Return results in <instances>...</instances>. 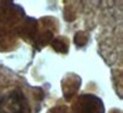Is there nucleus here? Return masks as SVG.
I'll return each instance as SVG.
<instances>
[{"label": "nucleus", "instance_id": "f257e3e1", "mask_svg": "<svg viewBox=\"0 0 123 113\" xmlns=\"http://www.w3.org/2000/svg\"><path fill=\"white\" fill-rule=\"evenodd\" d=\"M25 102L21 91H11L0 100V113H24Z\"/></svg>", "mask_w": 123, "mask_h": 113}]
</instances>
